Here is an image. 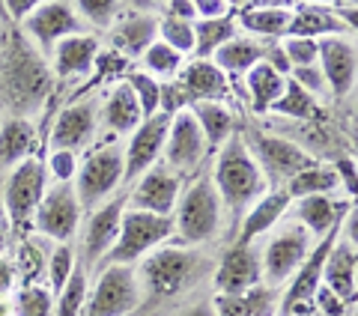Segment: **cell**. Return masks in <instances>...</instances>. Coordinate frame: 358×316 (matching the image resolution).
Instances as JSON below:
<instances>
[{
    "label": "cell",
    "mask_w": 358,
    "mask_h": 316,
    "mask_svg": "<svg viewBox=\"0 0 358 316\" xmlns=\"http://www.w3.org/2000/svg\"><path fill=\"white\" fill-rule=\"evenodd\" d=\"M51 93V72L45 57L27 42L21 30L0 48V108H6L13 117L27 120L42 108L45 96Z\"/></svg>",
    "instance_id": "1"
},
{
    "label": "cell",
    "mask_w": 358,
    "mask_h": 316,
    "mask_svg": "<svg viewBox=\"0 0 358 316\" xmlns=\"http://www.w3.org/2000/svg\"><path fill=\"white\" fill-rule=\"evenodd\" d=\"M212 185H215L221 203H227L233 215H242L251 203L263 197L266 176L260 171V164L254 161L248 143L239 134H230L227 143L221 146L218 161L212 167Z\"/></svg>",
    "instance_id": "2"
},
{
    "label": "cell",
    "mask_w": 358,
    "mask_h": 316,
    "mask_svg": "<svg viewBox=\"0 0 358 316\" xmlns=\"http://www.w3.org/2000/svg\"><path fill=\"white\" fill-rule=\"evenodd\" d=\"M173 218H162V215H150V212H138V209H126L120 221V236L110 254L105 257L110 266H131L138 259L152 251L155 245L167 242L173 236Z\"/></svg>",
    "instance_id": "3"
},
{
    "label": "cell",
    "mask_w": 358,
    "mask_h": 316,
    "mask_svg": "<svg viewBox=\"0 0 358 316\" xmlns=\"http://www.w3.org/2000/svg\"><path fill=\"white\" fill-rule=\"evenodd\" d=\"M126 173V158H122V146L120 143H108L99 146L96 152H90L87 161L78 167L75 173V197L84 209L99 206L102 200H108L122 182Z\"/></svg>",
    "instance_id": "4"
},
{
    "label": "cell",
    "mask_w": 358,
    "mask_h": 316,
    "mask_svg": "<svg viewBox=\"0 0 358 316\" xmlns=\"http://www.w3.org/2000/svg\"><path fill=\"white\" fill-rule=\"evenodd\" d=\"M0 194H3V209L9 215V224L15 230H24L45 197V164L36 155H30L15 171H9L6 182H0Z\"/></svg>",
    "instance_id": "5"
},
{
    "label": "cell",
    "mask_w": 358,
    "mask_h": 316,
    "mask_svg": "<svg viewBox=\"0 0 358 316\" xmlns=\"http://www.w3.org/2000/svg\"><path fill=\"white\" fill-rule=\"evenodd\" d=\"M221 227V197L212 179H197V182L185 191L182 203H179L173 230H179L185 242H209L215 239Z\"/></svg>",
    "instance_id": "6"
},
{
    "label": "cell",
    "mask_w": 358,
    "mask_h": 316,
    "mask_svg": "<svg viewBox=\"0 0 358 316\" xmlns=\"http://www.w3.org/2000/svg\"><path fill=\"white\" fill-rule=\"evenodd\" d=\"M310 247H313V236L305 227H299V224L281 227L266 242L263 254H260L263 280L268 287H278V284H284V280H289L299 272V266L308 259Z\"/></svg>",
    "instance_id": "7"
},
{
    "label": "cell",
    "mask_w": 358,
    "mask_h": 316,
    "mask_svg": "<svg viewBox=\"0 0 358 316\" xmlns=\"http://www.w3.org/2000/svg\"><path fill=\"white\" fill-rule=\"evenodd\" d=\"M143 289L131 266H108L99 275L81 316H126L141 304Z\"/></svg>",
    "instance_id": "8"
},
{
    "label": "cell",
    "mask_w": 358,
    "mask_h": 316,
    "mask_svg": "<svg viewBox=\"0 0 358 316\" xmlns=\"http://www.w3.org/2000/svg\"><path fill=\"white\" fill-rule=\"evenodd\" d=\"M84 21L78 15L75 3H39L27 21L21 24V33L27 36V42L36 48L42 57L54 51V45L69 36H84Z\"/></svg>",
    "instance_id": "9"
},
{
    "label": "cell",
    "mask_w": 358,
    "mask_h": 316,
    "mask_svg": "<svg viewBox=\"0 0 358 316\" xmlns=\"http://www.w3.org/2000/svg\"><path fill=\"white\" fill-rule=\"evenodd\" d=\"M206 138L200 131L194 114L188 108L176 110L171 117V129H167V141H164V167L173 171L179 179L182 173H194L206 158Z\"/></svg>",
    "instance_id": "10"
},
{
    "label": "cell",
    "mask_w": 358,
    "mask_h": 316,
    "mask_svg": "<svg viewBox=\"0 0 358 316\" xmlns=\"http://www.w3.org/2000/svg\"><path fill=\"white\" fill-rule=\"evenodd\" d=\"M194 272V254L192 251H176V247H164L150 257L141 259L138 284L150 296H171V292L182 289L185 280Z\"/></svg>",
    "instance_id": "11"
},
{
    "label": "cell",
    "mask_w": 358,
    "mask_h": 316,
    "mask_svg": "<svg viewBox=\"0 0 358 316\" xmlns=\"http://www.w3.org/2000/svg\"><path fill=\"white\" fill-rule=\"evenodd\" d=\"M338 236H341V221L334 224L326 236H322L320 245L310 247L308 259L299 266L293 284H289L287 296H284V304H281L284 316H305V313L313 310L310 301H313V292H317V287L322 284V263H326V257H329V251H331V245H334Z\"/></svg>",
    "instance_id": "12"
},
{
    "label": "cell",
    "mask_w": 358,
    "mask_h": 316,
    "mask_svg": "<svg viewBox=\"0 0 358 316\" xmlns=\"http://www.w3.org/2000/svg\"><path fill=\"white\" fill-rule=\"evenodd\" d=\"M78 218H81V203L75 197V188L69 182H57L48 194L42 197L36 215V230L45 236V239L66 245L78 230Z\"/></svg>",
    "instance_id": "13"
},
{
    "label": "cell",
    "mask_w": 358,
    "mask_h": 316,
    "mask_svg": "<svg viewBox=\"0 0 358 316\" xmlns=\"http://www.w3.org/2000/svg\"><path fill=\"white\" fill-rule=\"evenodd\" d=\"M251 155L260 164L263 176H272V179L278 176V179H287V182L296 173L317 164L313 155L301 150L299 143L284 141V138H266V134H254L251 138Z\"/></svg>",
    "instance_id": "14"
},
{
    "label": "cell",
    "mask_w": 358,
    "mask_h": 316,
    "mask_svg": "<svg viewBox=\"0 0 358 316\" xmlns=\"http://www.w3.org/2000/svg\"><path fill=\"white\" fill-rule=\"evenodd\" d=\"M167 129H171V117L167 114L147 117L138 129H134L126 152H122V158H126V173H122V179L138 182L150 167H155V158H159L162 150H164Z\"/></svg>",
    "instance_id": "15"
},
{
    "label": "cell",
    "mask_w": 358,
    "mask_h": 316,
    "mask_svg": "<svg viewBox=\"0 0 358 316\" xmlns=\"http://www.w3.org/2000/svg\"><path fill=\"white\" fill-rule=\"evenodd\" d=\"M179 179L173 171H167L164 164H155L150 167L147 173L138 179V185L131 191V209L138 212H150V215H162V218H171L173 209H176V197H179Z\"/></svg>",
    "instance_id": "16"
},
{
    "label": "cell",
    "mask_w": 358,
    "mask_h": 316,
    "mask_svg": "<svg viewBox=\"0 0 358 316\" xmlns=\"http://www.w3.org/2000/svg\"><path fill=\"white\" fill-rule=\"evenodd\" d=\"M317 60L320 72L326 78V87H331L334 96H346L355 87V75H358V54H355V42L346 36H326L317 42Z\"/></svg>",
    "instance_id": "17"
},
{
    "label": "cell",
    "mask_w": 358,
    "mask_h": 316,
    "mask_svg": "<svg viewBox=\"0 0 358 316\" xmlns=\"http://www.w3.org/2000/svg\"><path fill=\"white\" fill-rule=\"evenodd\" d=\"M260 254L251 245H236L227 251L215 272V287L221 296H245L260 287Z\"/></svg>",
    "instance_id": "18"
},
{
    "label": "cell",
    "mask_w": 358,
    "mask_h": 316,
    "mask_svg": "<svg viewBox=\"0 0 358 316\" xmlns=\"http://www.w3.org/2000/svg\"><path fill=\"white\" fill-rule=\"evenodd\" d=\"M122 212H126V203H122V200H110V203H105V206L96 212L93 218H90L87 233H84V263H81L87 272L96 263H102V259L110 254V247H114L117 236H120Z\"/></svg>",
    "instance_id": "19"
},
{
    "label": "cell",
    "mask_w": 358,
    "mask_h": 316,
    "mask_svg": "<svg viewBox=\"0 0 358 316\" xmlns=\"http://www.w3.org/2000/svg\"><path fill=\"white\" fill-rule=\"evenodd\" d=\"M96 131V105L93 101H78L66 108L51 129V150L54 152H75L84 150Z\"/></svg>",
    "instance_id": "20"
},
{
    "label": "cell",
    "mask_w": 358,
    "mask_h": 316,
    "mask_svg": "<svg viewBox=\"0 0 358 316\" xmlns=\"http://www.w3.org/2000/svg\"><path fill=\"white\" fill-rule=\"evenodd\" d=\"M355 275H358V257L352 239H334L331 251L322 263V284H326L341 301H355Z\"/></svg>",
    "instance_id": "21"
},
{
    "label": "cell",
    "mask_w": 358,
    "mask_h": 316,
    "mask_svg": "<svg viewBox=\"0 0 358 316\" xmlns=\"http://www.w3.org/2000/svg\"><path fill=\"white\" fill-rule=\"evenodd\" d=\"M33 152H36V129H33V122L21 117L0 120V173L15 171Z\"/></svg>",
    "instance_id": "22"
},
{
    "label": "cell",
    "mask_w": 358,
    "mask_h": 316,
    "mask_svg": "<svg viewBox=\"0 0 358 316\" xmlns=\"http://www.w3.org/2000/svg\"><path fill=\"white\" fill-rule=\"evenodd\" d=\"M99 57V39L84 33V36H69V39H60L51 51V63H54V72L60 78H78V75H87L90 69L96 66Z\"/></svg>",
    "instance_id": "23"
},
{
    "label": "cell",
    "mask_w": 358,
    "mask_h": 316,
    "mask_svg": "<svg viewBox=\"0 0 358 316\" xmlns=\"http://www.w3.org/2000/svg\"><path fill=\"white\" fill-rule=\"evenodd\" d=\"M287 33L293 39H313V36H346V21H341L329 6L301 3L293 9Z\"/></svg>",
    "instance_id": "24"
},
{
    "label": "cell",
    "mask_w": 358,
    "mask_h": 316,
    "mask_svg": "<svg viewBox=\"0 0 358 316\" xmlns=\"http://www.w3.org/2000/svg\"><path fill=\"white\" fill-rule=\"evenodd\" d=\"M182 93L188 96V101H218L221 96H227V75L212 60H194L185 66L182 72Z\"/></svg>",
    "instance_id": "25"
},
{
    "label": "cell",
    "mask_w": 358,
    "mask_h": 316,
    "mask_svg": "<svg viewBox=\"0 0 358 316\" xmlns=\"http://www.w3.org/2000/svg\"><path fill=\"white\" fill-rule=\"evenodd\" d=\"M287 206H289L287 191H268V194H263V197L251 206L248 215H245L242 233H239V242H236V245H251L257 236H263L266 230H272L275 224L284 218Z\"/></svg>",
    "instance_id": "26"
},
{
    "label": "cell",
    "mask_w": 358,
    "mask_h": 316,
    "mask_svg": "<svg viewBox=\"0 0 358 316\" xmlns=\"http://www.w3.org/2000/svg\"><path fill=\"white\" fill-rule=\"evenodd\" d=\"M293 18V9L284 3H251L242 6L239 13V27L257 36H284Z\"/></svg>",
    "instance_id": "27"
},
{
    "label": "cell",
    "mask_w": 358,
    "mask_h": 316,
    "mask_svg": "<svg viewBox=\"0 0 358 316\" xmlns=\"http://www.w3.org/2000/svg\"><path fill=\"white\" fill-rule=\"evenodd\" d=\"M155 33H159V21L152 15H126L114 30V48L138 57L155 42Z\"/></svg>",
    "instance_id": "28"
},
{
    "label": "cell",
    "mask_w": 358,
    "mask_h": 316,
    "mask_svg": "<svg viewBox=\"0 0 358 316\" xmlns=\"http://www.w3.org/2000/svg\"><path fill=\"white\" fill-rule=\"evenodd\" d=\"M197 120L200 131L206 138V146H224L233 134V114L230 108H224L221 101H192L188 108Z\"/></svg>",
    "instance_id": "29"
},
{
    "label": "cell",
    "mask_w": 358,
    "mask_h": 316,
    "mask_svg": "<svg viewBox=\"0 0 358 316\" xmlns=\"http://www.w3.org/2000/svg\"><path fill=\"white\" fill-rule=\"evenodd\" d=\"M263 54H266V48H263L260 42L233 36L230 42H224L221 48L212 54V63H215L224 75H227V72L236 75V72H248V69H254L257 63H263Z\"/></svg>",
    "instance_id": "30"
},
{
    "label": "cell",
    "mask_w": 358,
    "mask_h": 316,
    "mask_svg": "<svg viewBox=\"0 0 358 316\" xmlns=\"http://www.w3.org/2000/svg\"><path fill=\"white\" fill-rule=\"evenodd\" d=\"M296 221H299V227H305L310 236L322 239V236L341 221V209L331 197H301L296 206Z\"/></svg>",
    "instance_id": "31"
},
{
    "label": "cell",
    "mask_w": 358,
    "mask_h": 316,
    "mask_svg": "<svg viewBox=\"0 0 358 316\" xmlns=\"http://www.w3.org/2000/svg\"><path fill=\"white\" fill-rule=\"evenodd\" d=\"M141 122H143V114H141V105L134 99L131 87L129 84L114 87V93L105 101V126L110 131H134Z\"/></svg>",
    "instance_id": "32"
},
{
    "label": "cell",
    "mask_w": 358,
    "mask_h": 316,
    "mask_svg": "<svg viewBox=\"0 0 358 316\" xmlns=\"http://www.w3.org/2000/svg\"><path fill=\"white\" fill-rule=\"evenodd\" d=\"M287 78L278 75L268 63H257L254 69H248V96H251V108L257 114H266L284 93Z\"/></svg>",
    "instance_id": "33"
},
{
    "label": "cell",
    "mask_w": 358,
    "mask_h": 316,
    "mask_svg": "<svg viewBox=\"0 0 358 316\" xmlns=\"http://www.w3.org/2000/svg\"><path fill=\"white\" fill-rule=\"evenodd\" d=\"M341 185L338 173H334V167H320L313 164L308 171L296 173L293 179L287 182V197H329L334 188Z\"/></svg>",
    "instance_id": "34"
},
{
    "label": "cell",
    "mask_w": 358,
    "mask_h": 316,
    "mask_svg": "<svg viewBox=\"0 0 358 316\" xmlns=\"http://www.w3.org/2000/svg\"><path fill=\"white\" fill-rule=\"evenodd\" d=\"M236 36L233 18H215V21H194V54L197 60H209L224 42Z\"/></svg>",
    "instance_id": "35"
},
{
    "label": "cell",
    "mask_w": 358,
    "mask_h": 316,
    "mask_svg": "<svg viewBox=\"0 0 358 316\" xmlns=\"http://www.w3.org/2000/svg\"><path fill=\"white\" fill-rule=\"evenodd\" d=\"M268 310V292L266 289H251L245 296H218L212 304L215 316H263Z\"/></svg>",
    "instance_id": "36"
},
{
    "label": "cell",
    "mask_w": 358,
    "mask_h": 316,
    "mask_svg": "<svg viewBox=\"0 0 358 316\" xmlns=\"http://www.w3.org/2000/svg\"><path fill=\"white\" fill-rule=\"evenodd\" d=\"M90 272L84 266H75L72 278L66 280V287L60 289V301H57V310L51 316H81L84 310V301H87V289H90Z\"/></svg>",
    "instance_id": "37"
},
{
    "label": "cell",
    "mask_w": 358,
    "mask_h": 316,
    "mask_svg": "<svg viewBox=\"0 0 358 316\" xmlns=\"http://www.w3.org/2000/svg\"><path fill=\"white\" fill-rule=\"evenodd\" d=\"M268 110H278V114H287V117H299V120H310V117H317V101H313V96L305 93L293 78H287L281 99H278Z\"/></svg>",
    "instance_id": "38"
},
{
    "label": "cell",
    "mask_w": 358,
    "mask_h": 316,
    "mask_svg": "<svg viewBox=\"0 0 358 316\" xmlns=\"http://www.w3.org/2000/svg\"><path fill=\"white\" fill-rule=\"evenodd\" d=\"M45 268H48V259H45L42 245L36 239L21 242L18 257H15V272L21 275V280H24L27 287H36V280H39V275L45 272Z\"/></svg>",
    "instance_id": "39"
},
{
    "label": "cell",
    "mask_w": 358,
    "mask_h": 316,
    "mask_svg": "<svg viewBox=\"0 0 358 316\" xmlns=\"http://www.w3.org/2000/svg\"><path fill=\"white\" fill-rule=\"evenodd\" d=\"M159 36L167 48H173L179 57L194 51V24L192 21H179V18H162L159 21Z\"/></svg>",
    "instance_id": "40"
},
{
    "label": "cell",
    "mask_w": 358,
    "mask_h": 316,
    "mask_svg": "<svg viewBox=\"0 0 358 316\" xmlns=\"http://www.w3.org/2000/svg\"><path fill=\"white\" fill-rule=\"evenodd\" d=\"M129 87H131L134 99H138L143 120H147V117H155V114H162V84H155V78H152V75L134 72V75L129 78Z\"/></svg>",
    "instance_id": "41"
},
{
    "label": "cell",
    "mask_w": 358,
    "mask_h": 316,
    "mask_svg": "<svg viewBox=\"0 0 358 316\" xmlns=\"http://www.w3.org/2000/svg\"><path fill=\"white\" fill-rule=\"evenodd\" d=\"M141 57H143V66H147V72H152V75L171 78V75H176L179 69H182V57H179L173 48H167L164 42H152L150 48L141 54Z\"/></svg>",
    "instance_id": "42"
},
{
    "label": "cell",
    "mask_w": 358,
    "mask_h": 316,
    "mask_svg": "<svg viewBox=\"0 0 358 316\" xmlns=\"http://www.w3.org/2000/svg\"><path fill=\"white\" fill-rule=\"evenodd\" d=\"M54 299L45 287H24L15 296V316H51Z\"/></svg>",
    "instance_id": "43"
},
{
    "label": "cell",
    "mask_w": 358,
    "mask_h": 316,
    "mask_svg": "<svg viewBox=\"0 0 358 316\" xmlns=\"http://www.w3.org/2000/svg\"><path fill=\"white\" fill-rule=\"evenodd\" d=\"M75 9H78V15H81L84 24H93L96 30H108L117 21V13H120V6L110 3V0H84V3H78Z\"/></svg>",
    "instance_id": "44"
},
{
    "label": "cell",
    "mask_w": 358,
    "mask_h": 316,
    "mask_svg": "<svg viewBox=\"0 0 358 316\" xmlns=\"http://www.w3.org/2000/svg\"><path fill=\"white\" fill-rule=\"evenodd\" d=\"M75 272V257H72V247L69 245H57L54 254L48 259V278H51V289L60 292L66 287V280L72 278Z\"/></svg>",
    "instance_id": "45"
},
{
    "label": "cell",
    "mask_w": 358,
    "mask_h": 316,
    "mask_svg": "<svg viewBox=\"0 0 358 316\" xmlns=\"http://www.w3.org/2000/svg\"><path fill=\"white\" fill-rule=\"evenodd\" d=\"M281 48L287 54L289 72L301 69V66H313V63H317V42H313V39H293V36H289L287 42H281Z\"/></svg>",
    "instance_id": "46"
},
{
    "label": "cell",
    "mask_w": 358,
    "mask_h": 316,
    "mask_svg": "<svg viewBox=\"0 0 358 316\" xmlns=\"http://www.w3.org/2000/svg\"><path fill=\"white\" fill-rule=\"evenodd\" d=\"M313 310H320L322 316H346L352 310V304L341 301L326 284H320L317 292H313Z\"/></svg>",
    "instance_id": "47"
},
{
    "label": "cell",
    "mask_w": 358,
    "mask_h": 316,
    "mask_svg": "<svg viewBox=\"0 0 358 316\" xmlns=\"http://www.w3.org/2000/svg\"><path fill=\"white\" fill-rule=\"evenodd\" d=\"M289 78L305 89V93H322L326 89V78H322V72H320V63H313V66H301V69H293L289 72Z\"/></svg>",
    "instance_id": "48"
},
{
    "label": "cell",
    "mask_w": 358,
    "mask_h": 316,
    "mask_svg": "<svg viewBox=\"0 0 358 316\" xmlns=\"http://www.w3.org/2000/svg\"><path fill=\"white\" fill-rule=\"evenodd\" d=\"M48 167L60 182H72L75 173H78V158H75V152H51Z\"/></svg>",
    "instance_id": "49"
},
{
    "label": "cell",
    "mask_w": 358,
    "mask_h": 316,
    "mask_svg": "<svg viewBox=\"0 0 358 316\" xmlns=\"http://www.w3.org/2000/svg\"><path fill=\"white\" fill-rule=\"evenodd\" d=\"M197 6V21H215V18H227L230 15V3H224V0H200Z\"/></svg>",
    "instance_id": "50"
},
{
    "label": "cell",
    "mask_w": 358,
    "mask_h": 316,
    "mask_svg": "<svg viewBox=\"0 0 358 316\" xmlns=\"http://www.w3.org/2000/svg\"><path fill=\"white\" fill-rule=\"evenodd\" d=\"M167 13H171V18H179V21H197V6L192 3V0H176V3H167Z\"/></svg>",
    "instance_id": "51"
},
{
    "label": "cell",
    "mask_w": 358,
    "mask_h": 316,
    "mask_svg": "<svg viewBox=\"0 0 358 316\" xmlns=\"http://www.w3.org/2000/svg\"><path fill=\"white\" fill-rule=\"evenodd\" d=\"M13 247V224H9V215L3 209V194H0V254Z\"/></svg>",
    "instance_id": "52"
},
{
    "label": "cell",
    "mask_w": 358,
    "mask_h": 316,
    "mask_svg": "<svg viewBox=\"0 0 358 316\" xmlns=\"http://www.w3.org/2000/svg\"><path fill=\"white\" fill-rule=\"evenodd\" d=\"M36 6H39V3H33V0H9V3H6V13H9V18H15V21H21V24H24L27 15H30Z\"/></svg>",
    "instance_id": "53"
},
{
    "label": "cell",
    "mask_w": 358,
    "mask_h": 316,
    "mask_svg": "<svg viewBox=\"0 0 358 316\" xmlns=\"http://www.w3.org/2000/svg\"><path fill=\"white\" fill-rule=\"evenodd\" d=\"M334 173H338V179H346V188H350V194H352L355 191V164H352V158H338Z\"/></svg>",
    "instance_id": "54"
},
{
    "label": "cell",
    "mask_w": 358,
    "mask_h": 316,
    "mask_svg": "<svg viewBox=\"0 0 358 316\" xmlns=\"http://www.w3.org/2000/svg\"><path fill=\"white\" fill-rule=\"evenodd\" d=\"M15 284V266L6 257H0V296H6Z\"/></svg>",
    "instance_id": "55"
},
{
    "label": "cell",
    "mask_w": 358,
    "mask_h": 316,
    "mask_svg": "<svg viewBox=\"0 0 358 316\" xmlns=\"http://www.w3.org/2000/svg\"><path fill=\"white\" fill-rule=\"evenodd\" d=\"M185 316H215V313H212V308H194V310H188Z\"/></svg>",
    "instance_id": "56"
}]
</instances>
